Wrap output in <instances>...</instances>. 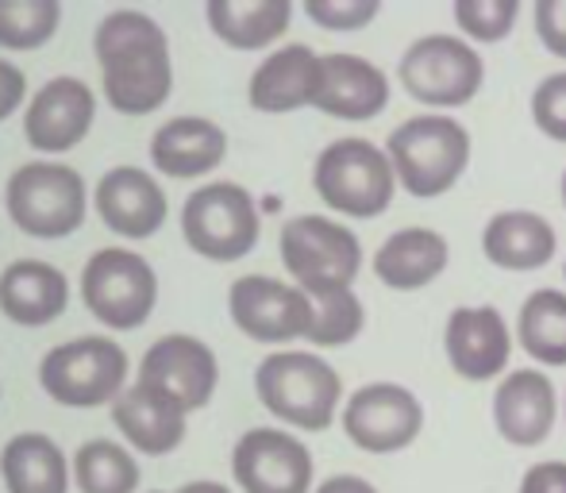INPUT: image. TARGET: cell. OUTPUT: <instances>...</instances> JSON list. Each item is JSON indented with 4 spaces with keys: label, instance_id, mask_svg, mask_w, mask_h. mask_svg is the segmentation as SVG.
Returning <instances> with one entry per match:
<instances>
[{
    "label": "cell",
    "instance_id": "cell-21",
    "mask_svg": "<svg viewBox=\"0 0 566 493\" xmlns=\"http://www.w3.org/2000/svg\"><path fill=\"white\" fill-rule=\"evenodd\" d=\"M186 417L181 405H174L166 394L143 386H124V394L113 401V420L124 432V440L143 455H170L186 440Z\"/></svg>",
    "mask_w": 566,
    "mask_h": 493
},
{
    "label": "cell",
    "instance_id": "cell-9",
    "mask_svg": "<svg viewBox=\"0 0 566 493\" xmlns=\"http://www.w3.org/2000/svg\"><path fill=\"white\" fill-rule=\"evenodd\" d=\"M282 262L301 293L350 290L363 266V246L350 228L328 217H293L282 228Z\"/></svg>",
    "mask_w": 566,
    "mask_h": 493
},
{
    "label": "cell",
    "instance_id": "cell-33",
    "mask_svg": "<svg viewBox=\"0 0 566 493\" xmlns=\"http://www.w3.org/2000/svg\"><path fill=\"white\" fill-rule=\"evenodd\" d=\"M378 12V0H305V15L328 31H358Z\"/></svg>",
    "mask_w": 566,
    "mask_h": 493
},
{
    "label": "cell",
    "instance_id": "cell-28",
    "mask_svg": "<svg viewBox=\"0 0 566 493\" xmlns=\"http://www.w3.org/2000/svg\"><path fill=\"white\" fill-rule=\"evenodd\" d=\"M521 347L544 367H566V293L536 290L516 321Z\"/></svg>",
    "mask_w": 566,
    "mask_h": 493
},
{
    "label": "cell",
    "instance_id": "cell-26",
    "mask_svg": "<svg viewBox=\"0 0 566 493\" xmlns=\"http://www.w3.org/2000/svg\"><path fill=\"white\" fill-rule=\"evenodd\" d=\"M482 251L501 270H539L555 259V228L536 212H497L485 224Z\"/></svg>",
    "mask_w": 566,
    "mask_h": 493
},
{
    "label": "cell",
    "instance_id": "cell-11",
    "mask_svg": "<svg viewBox=\"0 0 566 493\" xmlns=\"http://www.w3.org/2000/svg\"><path fill=\"white\" fill-rule=\"evenodd\" d=\"M424 428V409L405 386L374 381L363 386L343 409V432L358 451L370 455H394L405 451Z\"/></svg>",
    "mask_w": 566,
    "mask_h": 493
},
{
    "label": "cell",
    "instance_id": "cell-14",
    "mask_svg": "<svg viewBox=\"0 0 566 493\" xmlns=\"http://www.w3.org/2000/svg\"><path fill=\"white\" fill-rule=\"evenodd\" d=\"M135 381L166 394L186 412H197L217 394L220 367L209 344H201V339H193V336H166L143 355L139 378Z\"/></svg>",
    "mask_w": 566,
    "mask_h": 493
},
{
    "label": "cell",
    "instance_id": "cell-22",
    "mask_svg": "<svg viewBox=\"0 0 566 493\" xmlns=\"http://www.w3.org/2000/svg\"><path fill=\"white\" fill-rule=\"evenodd\" d=\"M70 305L66 274L51 262L20 259L0 274V313L23 328H43L59 321Z\"/></svg>",
    "mask_w": 566,
    "mask_h": 493
},
{
    "label": "cell",
    "instance_id": "cell-24",
    "mask_svg": "<svg viewBox=\"0 0 566 493\" xmlns=\"http://www.w3.org/2000/svg\"><path fill=\"white\" fill-rule=\"evenodd\" d=\"M448 240L432 228H405V232L389 235L374 254V274L389 285V290H424L448 270Z\"/></svg>",
    "mask_w": 566,
    "mask_h": 493
},
{
    "label": "cell",
    "instance_id": "cell-13",
    "mask_svg": "<svg viewBox=\"0 0 566 493\" xmlns=\"http://www.w3.org/2000/svg\"><path fill=\"white\" fill-rule=\"evenodd\" d=\"M231 474L243 493H308L313 490V455L290 432L251 428L231 451Z\"/></svg>",
    "mask_w": 566,
    "mask_h": 493
},
{
    "label": "cell",
    "instance_id": "cell-16",
    "mask_svg": "<svg viewBox=\"0 0 566 493\" xmlns=\"http://www.w3.org/2000/svg\"><path fill=\"white\" fill-rule=\"evenodd\" d=\"M97 217L105 220L108 232L124 235V240H150L158 228L166 224V193L147 170L139 166H116L97 181Z\"/></svg>",
    "mask_w": 566,
    "mask_h": 493
},
{
    "label": "cell",
    "instance_id": "cell-34",
    "mask_svg": "<svg viewBox=\"0 0 566 493\" xmlns=\"http://www.w3.org/2000/svg\"><path fill=\"white\" fill-rule=\"evenodd\" d=\"M532 120L555 143H566V74H552L532 93Z\"/></svg>",
    "mask_w": 566,
    "mask_h": 493
},
{
    "label": "cell",
    "instance_id": "cell-29",
    "mask_svg": "<svg viewBox=\"0 0 566 493\" xmlns=\"http://www.w3.org/2000/svg\"><path fill=\"white\" fill-rule=\"evenodd\" d=\"M74 482L82 493H135L139 463L113 440H90L74 455Z\"/></svg>",
    "mask_w": 566,
    "mask_h": 493
},
{
    "label": "cell",
    "instance_id": "cell-2",
    "mask_svg": "<svg viewBox=\"0 0 566 493\" xmlns=\"http://www.w3.org/2000/svg\"><path fill=\"white\" fill-rule=\"evenodd\" d=\"M254 389L266 412L301 432H324L336 420L343 397L339 374L308 352H277L262 359L254 370Z\"/></svg>",
    "mask_w": 566,
    "mask_h": 493
},
{
    "label": "cell",
    "instance_id": "cell-15",
    "mask_svg": "<svg viewBox=\"0 0 566 493\" xmlns=\"http://www.w3.org/2000/svg\"><path fill=\"white\" fill-rule=\"evenodd\" d=\"M97 97L82 77H54L35 93L23 116V139L39 155H66L90 135Z\"/></svg>",
    "mask_w": 566,
    "mask_h": 493
},
{
    "label": "cell",
    "instance_id": "cell-1",
    "mask_svg": "<svg viewBox=\"0 0 566 493\" xmlns=\"http://www.w3.org/2000/svg\"><path fill=\"white\" fill-rule=\"evenodd\" d=\"M93 51L105 70V97L119 116H150L174 90L170 39L135 8H116L97 23Z\"/></svg>",
    "mask_w": 566,
    "mask_h": 493
},
{
    "label": "cell",
    "instance_id": "cell-37",
    "mask_svg": "<svg viewBox=\"0 0 566 493\" xmlns=\"http://www.w3.org/2000/svg\"><path fill=\"white\" fill-rule=\"evenodd\" d=\"M521 493H566V463H536L524 474Z\"/></svg>",
    "mask_w": 566,
    "mask_h": 493
},
{
    "label": "cell",
    "instance_id": "cell-38",
    "mask_svg": "<svg viewBox=\"0 0 566 493\" xmlns=\"http://www.w3.org/2000/svg\"><path fill=\"white\" fill-rule=\"evenodd\" d=\"M316 493H378L366 479H358V474H336V479H328Z\"/></svg>",
    "mask_w": 566,
    "mask_h": 493
},
{
    "label": "cell",
    "instance_id": "cell-17",
    "mask_svg": "<svg viewBox=\"0 0 566 493\" xmlns=\"http://www.w3.org/2000/svg\"><path fill=\"white\" fill-rule=\"evenodd\" d=\"M389 105V77L358 54H324L313 108L336 120H374Z\"/></svg>",
    "mask_w": 566,
    "mask_h": 493
},
{
    "label": "cell",
    "instance_id": "cell-25",
    "mask_svg": "<svg viewBox=\"0 0 566 493\" xmlns=\"http://www.w3.org/2000/svg\"><path fill=\"white\" fill-rule=\"evenodd\" d=\"M205 15L220 43L235 51H262L290 31L293 4L290 0H209Z\"/></svg>",
    "mask_w": 566,
    "mask_h": 493
},
{
    "label": "cell",
    "instance_id": "cell-19",
    "mask_svg": "<svg viewBox=\"0 0 566 493\" xmlns=\"http://www.w3.org/2000/svg\"><path fill=\"white\" fill-rule=\"evenodd\" d=\"M555 412H559L555 386L539 370H513L497 386V394H493L497 432L513 448H536V443H544L555 428Z\"/></svg>",
    "mask_w": 566,
    "mask_h": 493
},
{
    "label": "cell",
    "instance_id": "cell-23",
    "mask_svg": "<svg viewBox=\"0 0 566 493\" xmlns=\"http://www.w3.org/2000/svg\"><path fill=\"white\" fill-rule=\"evenodd\" d=\"M316 74H321V54H313L301 43L282 46V51H274L251 74L247 101H251L254 113H270V116L297 113V108L313 105Z\"/></svg>",
    "mask_w": 566,
    "mask_h": 493
},
{
    "label": "cell",
    "instance_id": "cell-7",
    "mask_svg": "<svg viewBox=\"0 0 566 493\" xmlns=\"http://www.w3.org/2000/svg\"><path fill=\"white\" fill-rule=\"evenodd\" d=\"M85 308L113 332H135L150 321L158 301V277L143 254L127 246H105L85 262Z\"/></svg>",
    "mask_w": 566,
    "mask_h": 493
},
{
    "label": "cell",
    "instance_id": "cell-10",
    "mask_svg": "<svg viewBox=\"0 0 566 493\" xmlns=\"http://www.w3.org/2000/svg\"><path fill=\"white\" fill-rule=\"evenodd\" d=\"M401 85L409 97L424 101L436 108H459L470 105L474 93L485 82L482 54L470 43L454 35H424L405 51L401 66Z\"/></svg>",
    "mask_w": 566,
    "mask_h": 493
},
{
    "label": "cell",
    "instance_id": "cell-6",
    "mask_svg": "<svg viewBox=\"0 0 566 493\" xmlns=\"http://www.w3.org/2000/svg\"><path fill=\"white\" fill-rule=\"evenodd\" d=\"M46 397L66 409H97L113 405L127 386V352L116 339L82 336L46 352L39 367Z\"/></svg>",
    "mask_w": 566,
    "mask_h": 493
},
{
    "label": "cell",
    "instance_id": "cell-31",
    "mask_svg": "<svg viewBox=\"0 0 566 493\" xmlns=\"http://www.w3.org/2000/svg\"><path fill=\"white\" fill-rule=\"evenodd\" d=\"M308 305H313V324H308V336L316 347H343L363 332V301L350 290H328V293H305Z\"/></svg>",
    "mask_w": 566,
    "mask_h": 493
},
{
    "label": "cell",
    "instance_id": "cell-32",
    "mask_svg": "<svg viewBox=\"0 0 566 493\" xmlns=\"http://www.w3.org/2000/svg\"><path fill=\"white\" fill-rule=\"evenodd\" d=\"M521 15V0H454V23L478 43H501Z\"/></svg>",
    "mask_w": 566,
    "mask_h": 493
},
{
    "label": "cell",
    "instance_id": "cell-12",
    "mask_svg": "<svg viewBox=\"0 0 566 493\" xmlns=\"http://www.w3.org/2000/svg\"><path fill=\"white\" fill-rule=\"evenodd\" d=\"M228 308L235 328L254 344H290L305 339L313 324V305L297 285H285L277 277L247 274L231 285Z\"/></svg>",
    "mask_w": 566,
    "mask_h": 493
},
{
    "label": "cell",
    "instance_id": "cell-40",
    "mask_svg": "<svg viewBox=\"0 0 566 493\" xmlns=\"http://www.w3.org/2000/svg\"><path fill=\"white\" fill-rule=\"evenodd\" d=\"M563 204H566V174H563Z\"/></svg>",
    "mask_w": 566,
    "mask_h": 493
},
{
    "label": "cell",
    "instance_id": "cell-8",
    "mask_svg": "<svg viewBox=\"0 0 566 493\" xmlns=\"http://www.w3.org/2000/svg\"><path fill=\"white\" fill-rule=\"evenodd\" d=\"M262 232V217L254 209L251 193L235 181H217L189 193L181 209V235L189 251L212 262H235L254 251Z\"/></svg>",
    "mask_w": 566,
    "mask_h": 493
},
{
    "label": "cell",
    "instance_id": "cell-5",
    "mask_svg": "<svg viewBox=\"0 0 566 493\" xmlns=\"http://www.w3.org/2000/svg\"><path fill=\"white\" fill-rule=\"evenodd\" d=\"M313 186L332 212L358 220H374L394 204L397 178L386 150L370 139H336L321 150L313 170Z\"/></svg>",
    "mask_w": 566,
    "mask_h": 493
},
{
    "label": "cell",
    "instance_id": "cell-30",
    "mask_svg": "<svg viewBox=\"0 0 566 493\" xmlns=\"http://www.w3.org/2000/svg\"><path fill=\"white\" fill-rule=\"evenodd\" d=\"M59 23V0H0V46L4 51H39L54 39Z\"/></svg>",
    "mask_w": 566,
    "mask_h": 493
},
{
    "label": "cell",
    "instance_id": "cell-41",
    "mask_svg": "<svg viewBox=\"0 0 566 493\" xmlns=\"http://www.w3.org/2000/svg\"><path fill=\"white\" fill-rule=\"evenodd\" d=\"M563 277H566V266H563Z\"/></svg>",
    "mask_w": 566,
    "mask_h": 493
},
{
    "label": "cell",
    "instance_id": "cell-35",
    "mask_svg": "<svg viewBox=\"0 0 566 493\" xmlns=\"http://www.w3.org/2000/svg\"><path fill=\"white\" fill-rule=\"evenodd\" d=\"M536 35L555 59H566V0H536Z\"/></svg>",
    "mask_w": 566,
    "mask_h": 493
},
{
    "label": "cell",
    "instance_id": "cell-39",
    "mask_svg": "<svg viewBox=\"0 0 566 493\" xmlns=\"http://www.w3.org/2000/svg\"><path fill=\"white\" fill-rule=\"evenodd\" d=\"M178 493H231V490L220 486V482H189V486H181Z\"/></svg>",
    "mask_w": 566,
    "mask_h": 493
},
{
    "label": "cell",
    "instance_id": "cell-18",
    "mask_svg": "<svg viewBox=\"0 0 566 493\" xmlns=\"http://www.w3.org/2000/svg\"><path fill=\"white\" fill-rule=\"evenodd\" d=\"M443 344H448L451 370L462 374L467 381H490L509 367V352H513V339H509V324L497 308H454L448 332H443Z\"/></svg>",
    "mask_w": 566,
    "mask_h": 493
},
{
    "label": "cell",
    "instance_id": "cell-3",
    "mask_svg": "<svg viewBox=\"0 0 566 493\" xmlns=\"http://www.w3.org/2000/svg\"><path fill=\"white\" fill-rule=\"evenodd\" d=\"M4 204L12 224L35 240H66L82 228L90 209L85 178L66 162H28L8 178Z\"/></svg>",
    "mask_w": 566,
    "mask_h": 493
},
{
    "label": "cell",
    "instance_id": "cell-4",
    "mask_svg": "<svg viewBox=\"0 0 566 493\" xmlns=\"http://www.w3.org/2000/svg\"><path fill=\"white\" fill-rule=\"evenodd\" d=\"M397 186L412 197H440L470 162V135L451 116H412L389 135L386 150Z\"/></svg>",
    "mask_w": 566,
    "mask_h": 493
},
{
    "label": "cell",
    "instance_id": "cell-20",
    "mask_svg": "<svg viewBox=\"0 0 566 493\" xmlns=\"http://www.w3.org/2000/svg\"><path fill=\"white\" fill-rule=\"evenodd\" d=\"M228 158V135L205 116H178L150 135V162L166 178H205Z\"/></svg>",
    "mask_w": 566,
    "mask_h": 493
},
{
    "label": "cell",
    "instance_id": "cell-36",
    "mask_svg": "<svg viewBox=\"0 0 566 493\" xmlns=\"http://www.w3.org/2000/svg\"><path fill=\"white\" fill-rule=\"evenodd\" d=\"M23 93H28V77H23L12 62L0 59V124L23 105Z\"/></svg>",
    "mask_w": 566,
    "mask_h": 493
},
{
    "label": "cell",
    "instance_id": "cell-27",
    "mask_svg": "<svg viewBox=\"0 0 566 493\" xmlns=\"http://www.w3.org/2000/svg\"><path fill=\"white\" fill-rule=\"evenodd\" d=\"M0 474L8 493H66L70 463L62 448L43 432H20L0 451Z\"/></svg>",
    "mask_w": 566,
    "mask_h": 493
}]
</instances>
